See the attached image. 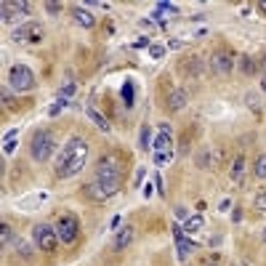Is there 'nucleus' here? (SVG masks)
Returning a JSON list of instances; mask_svg holds the SVG:
<instances>
[{
  "label": "nucleus",
  "mask_w": 266,
  "mask_h": 266,
  "mask_svg": "<svg viewBox=\"0 0 266 266\" xmlns=\"http://www.w3.org/2000/svg\"><path fill=\"white\" fill-rule=\"evenodd\" d=\"M120 184H123V173H120V165L112 155H104L96 165V184L88 187L91 194H96L99 200H109L120 192Z\"/></svg>",
  "instance_id": "nucleus-1"
},
{
  "label": "nucleus",
  "mask_w": 266,
  "mask_h": 266,
  "mask_svg": "<svg viewBox=\"0 0 266 266\" xmlns=\"http://www.w3.org/2000/svg\"><path fill=\"white\" fill-rule=\"evenodd\" d=\"M85 160H88V144H85V138L72 136L67 141V146L62 149L59 160H56V176H59V179H72V176H77V173L83 170Z\"/></svg>",
  "instance_id": "nucleus-2"
},
{
  "label": "nucleus",
  "mask_w": 266,
  "mask_h": 266,
  "mask_svg": "<svg viewBox=\"0 0 266 266\" xmlns=\"http://www.w3.org/2000/svg\"><path fill=\"white\" fill-rule=\"evenodd\" d=\"M56 149V136L51 131H38L32 136V144H29V155L32 160H38V163H45Z\"/></svg>",
  "instance_id": "nucleus-3"
},
{
  "label": "nucleus",
  "mask_w": 266,
  "mask_h": 266,
  "mask_svg": "<svg viewBox=\"0 0 266 266\" xmlns=\"http://www.w3.org/2000/svg\"><path fill=\"white\" fill-rule=\"evenodd\" d=\"M8 83L14 91H19V94H24V91H29L35 85V75H32V69L24 67V64H14L8 69Z\"/></svg>",
  "instance_id": "nucleus-4"
},
{
  "label": "nucleus",
  "mask_w": 266,
  "mask_h": 266,
  "mask_svg": "<svg viewBox=\"0 0 266 266\" xmlns=\"http://www.w3.org/2000/svg\"><path fill=\"white\" fill-rule=\"evenodd\" d=\"M32 237H35V245H38L40 250H45V253L56 250V245H59V232H56L51 224H38Z\"/></svg>",
  "instance_id": "nucleus-5"
},
{
  "label": "nucleus",
  "mask_w": 266,
  "mask_h": 266,
  "mask_svg": "<svg viewBox=\"0 0 266 266\" xmlns=\"http://www.w3.org/2000/svg\"><path fill=\"white\" fill-rule=\"evenodd\" d=\"M56 232H59V240L62 242H75L77 240V234H80V224H77V218H72V216H62L59 218V224H56Z\"/></svg>",
  "instance_id": "nucleus-6"
},
{
  "label": "nucleus",
  "mask_w": 266,
  "mask_h": 266,
  "mask_svg": "<svg viewBox=\"0 0 266 266\" xmlns=\"http://www.w3.org/2000/svg\"><path fill=\"white\" fill-rule=\"evenodd\" d=\"M11 38H14L16 43H38L43 38V27L38 24V21H32V24H24L11 32Z\"/></svg>",
  "instance_id": "nucleus-7"
},
{
  "label": "nucleus",
  "mask_w": 266,
  "mask_h": 266,
  "mask_svg": "<svg viewBox=\"0 0 266 266\" xmlns=\"http://www.w3.org/2000/svg\"><path fill=\"white\" fill-rule=\"evenodd\" d=\"M211 69H213V75H218V77L229 75V72H232V56L224 53V51H216L211 56Z\"/></svg>",
  "instance_id": "nucleus-8"
},
{
  "label": "nucleus",
  "mask_w": 266,
  "mask_h": 266,
  "mask_svg": "<svg viewBox=\"0 0 266 266\" xmlns=\"http://www.w3.org/2000/svg\"><path fill=\"white\" fill-rule=\"evenodd\" d=\"M155 155H173V149H170V125H160V133L155 138Z\"/></svg>",
  "instance_id": "nucleus-9"
},
{
  "label": "nucleus",
  "mask_w": 266,
  "mask_h": 266,
  "mask_svg": "<svg viewBox=\"0 0 266 266\" xmlns=\"http://www.w3.org/2000/svg\"><path fill=\"white\" fill-rule=\"evenodd\" d=\"M133 226H128V224H125V226H120L117 229V232H114V242H112V248L114 250H125V248H128L131 245V242H133Z\"/></svg>",
  "instance_id": "nucleus-10"
},
{
  "label": "nucleus",
  "mask_w": 266,
  "mask_h": 266,
  "mask_svg": "<svg viewBox=\"0 0 266 266\" xmlns=\"http://www.w3.org/2000/svg\"><path fill=\"white\" fill-rule=\"evenodd\" d=\"M72 19L77 21L80 27H85V29H91V27L96 24V16L91 14L88 8H83V6H75V8H72Z\"/></svg>",
  "instance_id": "nucleus-11"
},
{
  "label": "nucleus",
  "mask_w": 266,
  "mask_h": 266,
  "mask_svg": "<svg viewBox=\"0 0 266 266\" xmlns=\"http://www.w3.org/2000/svg\"><path fill=\"white\" fill-rule=\"evenodd\" d=\"M27 3H8V0H6V3L3 6H0V11H3V21H11V19H16L19 14H27Z\"/></svg>",
  "instance_id": "nucleus-12"
},
{
  "label": "nucleus",
  "mask_w": 266,
  "mask_h": 266,
  "mask_svg": "<svg viewBox=\"0 0 266 266\" xmlns=\"http://www.w3.org/2000/svg\"><path fill=\"white\" fill-rule=\"evenodd\" d=\"M173 234H176V253H179V258H187L189 256V250L194 248V242H189L187 237H184V229H173Z\"/></svg>",
  "instance_id": "nucleus-13"
},
{
  "label": "nucleus",
  "mask_w": 266,
  "mask_h": 266,
  "mask_svg": "<svg viewBox=\"0 0 266 266\" xmlns=\"http://www.w3.org/2000/svg\"><path fill=\"white\" fill-rule=\"evenodd\" d=\"M187 107V91H170L168 96V109L170 112H181Z\"/></svg>",
  "instance_id": "nucleus-14"
},
{
  "label": "nucleus",
  "mask_w": 266,
  "mask_h": 266,
  "mask_svg": "<svg viewBox=\"0 0 266 266\" xmlns=\"http://www.w3.org/2000/svg\"><path fill=\"white\" fill-rule=\"evenodd\" d=\"M202 224H205L202 216H189L187 221L181 224V229H184V232H189V234H194V232H200V229H202Z\"/></svg>",
  "instance_id": "nucleus-15"
},
{
  "label": "nucleus",
  "mask_w": 266,
  "mask_h": 266,
  "mask_svg": "<svg viewBox=\"0 0 266 266\" xmlns=\"http://www.w3.org/2000/svg\"><path fill=\"white\" fill-rule=\"evenodd\" d=\"M242 176H245V157L240 155V157H234V163H232V181L240 184Z\"/></svg>",
  "instance_id": "nucleus-16"
},
{
  "label": "nucleus",
  "mask_w": 266,
  "mask_h": 266,
  "mask_svg": "<svg viewBox=\"0 0 266 266\" xmlns=\"http://www.w3.org/2000/svg\"><path fill=\"white\" fill-rule=\"evenodd\" d=\"M88 117H91V120H94V123L99 125V131H104V133H109V131H112V125H109L107 120H104V114H99L94 107H88Z\"/></svg>",
  "instance_id": "nucleus-17"
},
{
  "label": "nucleus",
  "mask_w": 266,
  "mask_h": 266,
  "mask_svg": "<svg viewBox=\"0 0 266 266\" xmlns=\"http://www.w3.org/2000/svg\"><path fill=\"white\" fill-rule=\"evenodd\" d=\"M75 91H77V85L72 83V80H69V83L59 91V101H64V104H69V99H72L75 96Z\"/></svg>",
  "instance_id": "nucleus-18"
},
{
  "label": "nucleus",
  "mask_w": 266,
  "mask_h": 266,
  "mask_svg": "<svg viewBox=\"0 0 266 266\" xmlns=\"http://www.w3.org/2000/svg\"><path fill=\"white\" fill-rule=\"evenodd\" d=\"M138 146H141V149L152 146V128H149V125H141V138H138Z\"/></svg>",
  "instance_id": "nucleus-19"
},
{
  "label": "nucleus",
  "mask_w": 266,
  "mask_h": 266,
  "mask_svg": "<svg viewBox=\"0 0 266 266\" xmlns=\"http://www.w3.org/2000/svg\"><path fill=\"white\" fill-rule=\"evenodd\" d=\"M253 173H256V176L263 181L266 179V155H261L258 160H256V163H253Z\"/></svg>",
  "instance_id": "nucleus-20"
},
{
  "label": "nucleus",
  "mask_w": 266,
  "mask_h": 266,
  "mask_svg": "<svg viewBox=\"0 0 266 266\" xmlns=\"http://www.w3.org/2000/svg\"><path fill=\"white\" fill-rule=\"evenodd\" d=\"M123 101H125V107H133V83L131 80L123 85Z\"/></svg>",
  "instance_id": "nucleus-21"
},
{
  "label": "nucleus",
  "mask_w": 266,
  "mask_h": 266,
  "mask_svg": "<svg viewBox=\"0 0 266 266\" xmlns=\"http://www.w3.org/2000/svg\"><path fill=\"white\" fill-rule=\"evenodd\" d=\"M0 240H3V248H8L11 242H14V232H11V226H8V224L0 226Z\"/></svg>",
  "instance_id": "nucleus-22"
},
{
  "label": "nucleus",
  "mask_w": 266,
  "mask_h": 266,
  "mask_svg": "<svg viewBox=\"0 0 266 266\" xmlns=\"http://www.w3.org/2000/svg\"><path fill=\"white\" fill-rule=\"evenodd\" d=\"M16 250H19L24 258H29V256H32V245H29V242H24V240H19V242H16Z\"/></svg>",
  "instance_id": "nucleus-23"
},
{
  "label": "nucleus",
  "mask_w": 266,
  "mask_h": 266,
  "mask_svg": "<svg viewBox=\"0 0 266 266\" xmlns=\"http://www.w3.org/2000/svg\"><path fill=\"white\" fill-rule=\"evenodd\" d=\"M253 202H256V208H258V211H263V213H266V189L256 192V200H253Z\"/></svg>",
  "instance_id": "nucleus-24"
},
{
  "label": "nucleus",
  "mask_w": 266,
  "mask_h": 266,
  "mask_svg": "<svg viewBox=\"0 0 266 266\" xmlns=\"http://www.w3.org/2000/svg\"><path fill=\"white\" fill-rule=\"evenodd\" d=\"M149 56H152V59H163V56H165V45H149Z\"/></svg>",
  "instance_id": "nucleus-25"
},
{
  "label": "nucleus",
  "mask_w": 266,
  "mask_h": 266,
  "mask_svg": "<svg viewBox=\"0 0 266 266\" xmlns=\"http://www.w3.org/2000/svg\"><path fill=\"white\" fill-rule=\"evenodd\" d=\"M242 72H245V75H253V72H256V64H253L250 56H245V59H242Z\"/></svg>",
  "instance_id": "nucleus-26"
},
{
  "label": "nucleus",
  "mask_w": 266,
  "mask_h": 266,
  "mask_svg": "<svg viewBox=\"0 0 266 266\" xmlns=\"http://www.w3.org/2000/svg\"><path fill=\"white\" fill-rule=\"evenodd\" d=\"M62 107H64V101H56V104H51V107H48V114H51V117H56V114L62 112Z\"/></svg>",
  "instance_id": "nucleus-27"
},
{
  "label": "nucleus",
  "mask_w": 266,
  "mask_h": 266,
  "mask_svg": "<svg viewBox=\"0 0 266 266\" xmlns=\"http://www.w3.org/2000/svg\"><path fill=\"white\" fill-rule=\"evenodd\" d=\"M45 11H48L51 16H56V14L62 11V3H45Z\"/></svg>",
  "instance_id": "nucleus-28"
},
{
  "label": "nucleus",
  "mask_w": 266,
  "mask_h": 266,
  "mask_svg": "<svg viewBox=\"0 0 266 266\" xmlns=\"http://www.w3.org/2000/svg\"><path fill=\"white\" fill-rule=\"evenodd\" d=\"M176 216L181 218V221H187V218H189V213H187V208H184V205H179V208H176Z\"/></svg>",
  "instance_id": "nucleus-29"
},
{
  "label": "nucleus",
  "mask_w": 266,
  "mask_h": 266,
  "mask_svg": "<svg viewBox=\"0 0 266 266\" xmlns=\"http://www.w3.org/2000/svg\"><path fill=\"white\" fill-rule=\"evenodd\" d=\"M211 163H208V152H202L200 157H197V168H208Z\"/></svg>",
  "instance_id": "nucleus-30"
},
{
  "label": "nucleus",
  "mask_w": 266,
  "mask_h": 266,
  "mask_svg": "<svg viewBox=\"0 0 266 266\" xmlns=\"http://www.w3.org/2000/svg\"><path fill=\"white\" fill-rule=\"evenodd\" d=\"M133 48H149V40H146V38H138V40L133 43Z\"/></svg>",
  "instance_id": "nucleus-31"
},
{
  "label": "nucleus",
  "mask_w": 266,
  "mask_h": 266,
  "mask_svg": "<svg viewBox=\"0 0 266 266\" xmlns=\"http://www.w3.org/2000/svg\"><path fill=\"white\" fill-rule=\"evenodd\" d=\"M11 101H14V96L8 94V85H3V104H11Z\"/></svg>",
  "instance_id": "nucleus-32"
},
{
  "label": "nucleus",
  "mask_w": 266,
  "mask_h": 266,
  "mask_svg": "<svg viewBox=\"0 0 266 266\" xmlns=\"http://www.w3.org/2000/svg\"><path fill=\"white\" fill-rule=\"evenodd\" d=\"M155 187H157V192H160V194L165 192V189H163V179H160V173H157V176H155Z\"/></svg>",
  "instance_id": "nucleus-33"
},
{
  "label": "nucleus",
  "mask_w": 266,
  "mask_h": 266,
  "mask_svg": "<svg viewBox=\"0 0 266 266\" xmlns=\"http://www.w3.org/2000/svg\"><path fill=\"white\" fill-rule=\"evenodd\" d=\"M229 208H232V200H224L221 205H218V211H221V213H226V211H229Z\"/></svg>",
  "instance_id": "nucleus-34"
},
{
  "label": "nucleus",
  "mask_w": 266,
  "mask_h": 266,
  "mask_svg": "<svg viewBox=\"0 0 266 266\" xmlns=\"http://www.w3.org/2000/svg\"><path fill=\"white\" fill-rule=\"evenodd\" d=\"M146 176V170L144 168H138V173H136V187H138V184H141V179Z\"/></svg>",
  "instance_id": "nucleus-35"
},
{
  "label": "nucleus",
  "mask_w": 266,
  "mask_h": 266,
  "mask_svg": "<svg viewBox=\"0 0 266 266\" xmlns=\"http://www.w3.org/2000/svg\"><path fill=\"white\" fill-rule=\"evenodd\" d=\"M120 224H123V221H120V216H114V218H112V229H114V232L120 229Z\"/></svg>",
  "instance_id": "nucleus-36"
},
{
  "label": "nucleus",
  "mask_w": 266,
  "mask_h": 266,
  "mask_svg": "<svg viewBox=\"0 0 266 266\" xmlns=\"http://www.w3.org/2000/svg\"><path fill=\"white\" fill-rule=\"evenodd\" d=\"M258 8L263 11V14H266V0H263V3H258Z\"/></svg>",
  "instance_id": "nucleus-37"
},
{
  "label": "nucleus",
  "mask_w": 266,
  "mask_h": 266,
  "mask_svg": "<svg viewBox=\"0 0 266 266\" xmlns=\"http://www.w3.org/2000/svg\"><path fill=\"white\" fill-rule=\"evenodd\" d=\"M261 88H263V91H266V77H263V80H261Z\"/></svg>",
  "instance_id": "nucleus-38"
},
{
  "label": "nucleus",
  "mask_w": 266,
  "mask_h": 266,
  "mask_svg": "<svg viewBox=\"0 0 266 266\" xmlns=\"http://www.w3.org/2000/svg\"><path fill=\"white\" fill-rule=\"evenodd\" d=\"M261 240H263V242H266V229H263V234H261Z\"/></svg>",
  "instance_id": "nucleus-39"
},
{
  "label": "nucleus",
  "mask_w": 266,
  "mask_h": 266,
  "mask_svg": "<svg viewBox=\"0 0 266 266\" xmlns=\"http://www.w3.org/2000/svg\"><path fill=\"white\" fill-rule=\"evenodd\" d=\"M208 266H218V263H208Z\"/></svg>",
  "instance_id": "nucleus-40"
}]
</instances>
